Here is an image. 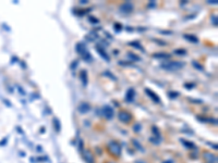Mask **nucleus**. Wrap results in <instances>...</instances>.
<instances>
[{"mask_svg":"<svg viewBox=\"0 0 218 163\" xmlns=\"http://www.w3.org/2000/svg\"><path fill=\"white\" fill-rule=\"evenodd\" d=\"M164 70L166 71H177V70H180L184 67L183 62H178V61H168V62H165L160 65Z\"/></svg>","mask_w":218,"mask_h":163,"instance_id":"1","label":"nucleus"},{"mask_svg":"<svg viewBox=\"0 0 218 163\" xmlns=\"http://www.w3.org/2000/svg\"><path fill=\"white\" fill-rule=\"evenodd\" d=\"M108 148H109V151L113 154H115V156H120L121 154V146L115 140H113V141L108 144Z\"/></svg>","mask_w":218,"mask_h":163,"instance_id":"2","label":"nucleus"},{"mask_svg":"<svg viewBox=\"0 0 218 163\" xmlns=\"http://www.w3.org/2000/svg\"><path fill=\"white\" fill-rule=\"evenodd\" d=\"M100 113H101L103 116H105L106 119H108V120H110V119H113V109L111 108L110 106L103 107L101 110H100Z\"/></svg>","mask_w":218,"mask_h":163,"instance_id":"3","label":"nucleus"},{"mask_svg":"<svg viewBox=\"0 0 218 163\" xmlns=\"http://www.w3.org/2000/svg\"><path fill=\"white\" fill-rule=\"evenodd\" d=\"M119 10H120V12H122V13L129 14L133 11V5H132V2H130V1H126V2L122 3V5L120 6Z\"/></svg>","mask_w":218,"mask_h":163,"instance_id":"4","label":"nucleus"},{"mask_svg":"<svg viewBox=\"0 0 218 163\" xmlns=\"http://www.w3.org/2000/svg\"><path fill=\"white\" fill-rule=\"evenodd\" d=\"M118 119L121 122H123V123H129V122L132 120V115L129 112H126V111H121V112L118 114Z\"/></svg>","mask_w":218,"mask_h":163,"instance_id":"5","label":"nucleus"},{"mask_svg":"<svg viewBox=\"0 0 218 163\" xmlns=\"http://www.w3.org/2000/svg\"><path fill=\"white\" fill-rule=\"evenodd\" d=\"M145 92H146V94L148 95L149 98H151L152 100H154L155 102H157V104H159V102H160V99H159V97L157 96V95L155 94L154 92H152L151 89H148V88H146V89H145Z\"/></svg>","mask_w":218,"mask_h":163,"instance_id":"6","label":"nucleus"},{"mask_svg":"<svg viewBox=\"0 0 218 163\" xmlns=\"http://www.w3.org/2000/svg\"><path fill=\"white\" fill-rule=\"evenodd\" d=\"M83 157H84V160L87 163H94V157H93L92 152L86 150V151L83 152Z\"/></svg>","mask_w":218,"mask_h":163,"instance_id":"7","label":"nucleus"},{"mask_svg":"<svg viewBox=\"0 0 218 163\" xmlns=\"http://www.w3.org/2000/svg\"><path fill=\"white\" fill-rule=\"evenodd\" d=\"M90 109H91L90 104H86V102H83V104H81L80 106H79L78 110H79V112H80V113H82V114H84V113L88 112V111H90Z\"/></svg>","mask_w":218,"mask_h":163,"instance_id":"8","label":"nucleus"},{"mask_svg":"<svg viewBox=\"0 0 218 163\" xmlns=\"http://www.w3.org/2000/svg\"><path fill=\"white\" fill-rule=\"evenodd\" d=\"M204 157H205V160H206L207 162H209V163H217V158H216V156H214L213 153L205 152Z\"/></svg>","mask_w":218,"mask_h":163,"instance_id":"9","label":"nucleus"},{"mask_svg":"<svg viewBox=\"0 0 218 163\" xmlns=\"http://www.w3.org/2000/svg\"><path fill=\"white\" fill-rule=\"evenodd\" d=\"M135 97V92H134L133 88H130V89L126 92V101H132Z\"/></svg>","mask_w":218,"mask_h":163,"instance_id":"10","label":"nucleus"},{"mask_svg":"<svg viewBox=\"0 0 218 163\" xmlns=\"http://www.w3.org/2000/svg\"><path fill=\"white\" fill-rule=\"evenodd\" d=\"M153 57H154L155 59H170V58H171V55H170L169 53L159 52V53H155Z\"/></svg>","mask_w":218,"mask_h":163,"instance_id":"11","label":"nucleus"},{"mask_svg":"<svg viewBox=\"0 0 218 163\" xmlns=\"http://www.w3.org/2000/svg\"><path fill=\"white\" fill-rule=\"evenodd\" d=\"M96 50L98 51L99 55H101V57H103V59H105L106 61H110V58H109V55H108L107 53H106L105 51L103 50V49L99 48V47H96Z\"/></svg>","mask_w":218,"mask_h":163,"instance_id":"12","label":"nucleus"},{"mask_svg":"<svg viewBox=\"0 0 218 163\" xmlns=\"http://www.w3.org/2000/svg\"><path fill=\"white\" fill-rule=\"evenodd\" d=\"M81 79H82V83L84 86L87 85V72L86 70H83L82 72H81Z\"/></svg>","mask_w":218,"mask_h":163,"instance_id":"13","label":"nucleus"},{"mask_svg":"<svg viewBox=\"0 0 218 163\" xmlns=\"http://www.w3.org/2000/svg\"><path fill=\"white\" fill-rule=\"evenodd\" d=\"M184 38L186 39V40H189V42L191 43H199V39L196 36H194V35H184Z\"/></svg>","mask_w":218,"mask_h":163,"instance_id":"14","label":"nucleus"},{"mask_svg":"<svg viewBox=\"0 0 218 163\" xmlns=\"http://www.w3.org/2000/svg\"><path fill=\"white\" fill-rule=\"evenodd\" d=\"M76 51H78L80 55H84V53H86L87 51L85 50V46L84 45H82V44H78L76 45Z\"/></svg>","mask_w":218,"mask_h":163,"instance_id":"15","label":"nucleus"},{"mask_svg":"<svg viewBox=\"0 0 218 163\" xmlns=\"http://www.w3.org/2000/svg\"><path fill=\"white\" fill-rule=\"evenodd\" d=\"M128 57L130 58V59L133 60V61H140V60H141V58L139 57V55H133V53H132V52H128Z\"/></svg>","mask_w":218,"mask_h":163,"instance_id":"16","label":"nucleus"},{"mask_svg":"<svg viewBox=\"0 0 218 163\" xmlns=\"http://www.w3.org/2000/svg\"><path fill=\"white\" fill-rule=\"evenodd\" d=\"M174 53L179 55H184L186 53V49H177V50H174Z\"/></svg>","mask_w":218,"mask_h":163,"instance_id":"17","label":"nucleus"},{"mask_svg":"<svg viewBox=\"0 0 218 163\" xmlns=\"http://www.w3.org/2000/svg\"><path fill=\"white\" fill-rule=\"evenodd\" d=\"M130 46L134 47V48H138V49H140V50H143L142 46H140V44H139V43H135V42H133V43H130Z\"/></svg>","mask_w":218,"mask_h":163,"instance_id":"18","label":"nucleus"},{"mask_svg":"<svg viewBox=\"0 0 218 163\" xmlns=\"http://www.w3.org/2000/svg\"><path fill=\"white\" fill-rule=\"evenodd\" d=\"M192 64H193V67H196V69H199V70H200V71H203V67H202V65H201V64H199V63L196 62V61H193Z\"/></svg>","mask_w":218,"mask_h":163,"instance_id":"19","label":"nucleus"},{"mask_svg":"<svg viewBox=\"0 0 218 163\" xmlns=\"http://www.w3.org/2000/svg\"><path fill=\"white\" fill-rule=\"evenodd\" d=\"M53 122H55L56 131H57V132H59V131H60V124H59V120H58V119H53Z\"/></svg>","mask_w":218,"mask_h":163,"instance_id":"20","label":"nucleus"},{"mask_svg":"<svg viewBox=\"0 0 218 163\" xmlns=\"http://www.w3.org/2000/svg\"><path fill=\"white\" fill-rule=\"evenodd\" d=\"M178 96H179L178 92H169V97H171V98H177Z\"/></svg>","mask_w":218,"mask_h":163,"instance_id":"21","label":"nucleus"},{"mask_svg":"<svg viewBox=\"0 0 218 163\" xmlns=\"http://www.w3.org/2000/svg\"><path fill=\"white\" fill-rule=\"evenodd\" d=\"M140 128H141V125H140V124H136L135 126H134V131L138 132V133L140 132Z\"/></svg>","mask_w":218,"mask_h":163,"instance_id":"22","label":"nucleus"},{"mask_svg":"<svg viewBox=\"0 0 218 163\" xmlns=\"http://www.w3.org/2000/svg\"><path fill=\"white\" fill-rule=\"evenodd\" d=\"M91 22H94V23H98V20H95V18H91Z\"/></svg>","mask_w":218,"mask_h":163,"instance_id":"23","label":"nucleus"},{"mask_svg":"<svg viewBox=\"0 0 218 163\" xmlns=\"http://www.w3.org/2000/svg\"><path fill=\"white\" fill-rule=\"evenodd\" d=\"M184 86H186V88H188V87H194V84H186Z\"/></svg>","mask_w":218,"mask_h":163,"instance_id":"24","label":"nucleus"},{"mask_svg":"<svg viewBox=\"0 0 218 163\" xmlns=\"http://www.w3.org/2000/svg\"><path fill=\"white\" fill-rule=\"evenodd\" d=\"M216 18H217L216 16L215 18H213V23H215V26H217V20H216Z\"/></svg>","mask_w":218,"mask_h":163,"instance_id":"25","label":"nucleus"},{"mask_svg":"<svg viewBox=\"0 0 218 163\" xmlns=\"http://www.w3.org/2000/svg\"><path fill=\"white\" fill-rule=\"evenodd\" d=\"M163 163H173V161H172V160H167V161H165V162H163Z\"/></svg>","mask_w":218,"mask_h":163,"instance_id":"26","label":"nucleus"},{"mask_svg":"<svg viewBox=\"0 0 218 163\" xmlns=\"http://www.w3.org/2000/svg\"><path fill=\"white\" fill-rule=\"evenodd\" d=\"M116 31H120V25L118 24H116Z\"/></svg>","mask_w":218,"mask_h":163,"instance_id":"27","label":"nucleus"},{"mask_svg":"<svg viewBox=\"0 0 218 163\" xmlns=\"http://www.w3.org/2000/svg\"><path fill=\"white\" fill-rule=\"evenodd\" d=\"M81 3H87V1H86V0H82V1H81Z\"/></svg>","mask_w":218,"mask_h":163,"instance_id":"28","label":"nucleus"},{"mask_svg":"<svg viewBox=\"0 0 218 163\" xmlns=\"http://www.w3.org/2000/svg\"><path fill=\"white\" fill-rule=\"evenodd\" d=\"M135 163H144V162H142V161H136Z\"/></svg>","mask_w":218,"mask_h":163,"instance_id":"29","label":"nucleus"}]
</instances>
